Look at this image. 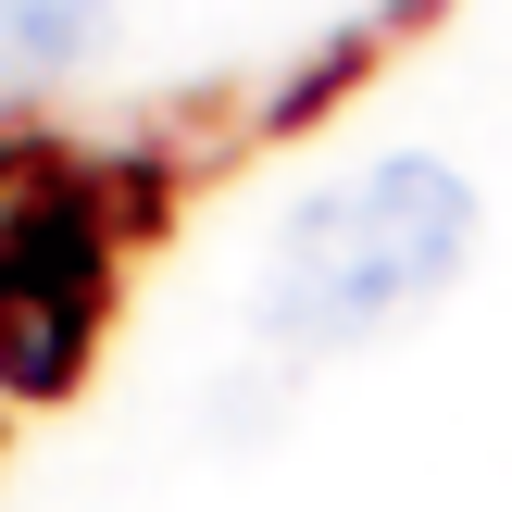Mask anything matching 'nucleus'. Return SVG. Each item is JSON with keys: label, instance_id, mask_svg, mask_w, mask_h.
<instances>
[{"label": "nucleus", "instance_id": "nucleus-1", "mask_svg": "<svg viewBox=\"0 0 512 512\" xmlns=\"http://www.w3.org/2000/svg\"><path fill=\"white\" fill-rule=\"evenodd\" d=\"M475 250V188L438 150H388L363 175H325L288 200V225L263 238V338L288 350H350L375 325H400L413 300L450 288V263Z\"/></svg>", "mask_w": 512, "mask_h": 512}, {"label": "nucleus", "instance_id": "nucleus-2", "mask_svg": "<svg viewBox=\"0 0 512 512\" xmlns=\"http://www.w3.org/2000/svg\"><path fill=\"white\" fill-rule=\"evenodd\" d=\"M88 313H100V238L75 213H25L0 238V375L13 388H63Z\"/></svg>", "mask_w": 512, "mask_h": 512}, {"label": "nucleus", "instance_id": "nucleus-3", "mask_svg": "<svg viewBox=\"0 0 512 512\" xmlns=\"http://www.w3.org/2000/svg\"><path fill=\"white\" fill-rule=\"evenodd\" d=\"M100 38H113V0H0V100L75 75Z\"/></svg>", "mask_w": 512, "mask_h": 512}]
</instances>
